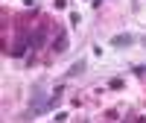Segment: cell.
Masks as SVG:
<instances>
[{"mask_svg":"<svg viewBox=\"0 0 146 123\" xmlns=\"http://www.w3.org/2000/svg\"><path fill=\"white\" fill-rule=\"evenodd\" d=\"M32 112L35 114H41V112H50V100H44V88L41 85H35V91H32Z\"/></svg>","mask_w":146,"mask_h":123,"instance_id":"obj_1","label":"cell"},{"mask_svg":"<svg viewBox=\"0 0 146 123\" xmlns=\"http://www.w3.org/2000/svg\"><path fill=\"white\" fill-rule=\"evenodd\" d=\"M27 38H29V47H32V50H41V47H44V41H47V27L32 29V32L27 35Z\"/></svg>","mask_w":146,"mask_h":123,"instance_id":"obj_2","label":"cell"},{"mask_svg":"<svg viewBox=\"0 0 146 123\" xmlns=\"http://www.w3.org/2000/svg\"><path fill=\"white\" fill-rule=\"evenodd\" d=\"M53 50H56V53H64V50H67V32H64V29H58L56 41H53Z\"/></svg>","mask_w":146,"mask_h":123,"instance_id":"obj_3","label":"cell"},{"mask_svg":"<svg viewBox=\"0 0 146 123\" xmlns=\"http://www.w3.org/2000/svg\"><path fill=\"white\" fill-rule=\"evenodd\" d=\"M129 44H135L131 35H114L111 38V47H129Z\"/></svg>","mask_w":146,"mask_h":123,"instance_id":"obj_4","label":"cell"},{"mask_svg":"<svg viewBox=\"0 0 146 123\" xmlns=\"http://www.w3.org/2000/svg\"><path fill=\"white\" fill-rule=\"evenodd\" d=\"M82 70H85V61H76V65H73V68L67 70V76H79Z\"/></svg>","mask_w":146,"mask_h":123,"instance_id":"obj_5","label":"cell"},{"mask_svg":"<svg viewBox=\"0 0 146 123\" xmlns=\"http://www.w3.org/2000/svg\"><path fill=\"white\" fill-rule=\"evenodd\" d=\"M108 88H111V91H120V88H123V79H111V82H108Z\"/></svg>","mask_w":146,"mask_h":123,"instance_id":"obj_6","label":"cell"},{"mask_svg":"<svg viewBox=\"0 0 146 123\" xmlns=\"http://www.w3.org/2000/svg\"><path fill=\"white\" fill-rule=\"evenodd\" d=\"M126 123H143V117H126Z\"/></svg>","mask_w":146,"mask_h":123,"instance_id":"obj_7","label":"cell"},{"mask_svg":"<svg viewBox=\"0 0 146 123\" xmlns=\"http://www.w3.org/2000/svg\"><path fill=\"white\" fill-rule=\"evenodd\" d=\"M135 73L137 76H146V68H135Z\"/></svg>","mask_w":146,"mask_h":123,"instance_id":"obj_8","label":"cell"},{"mask_svg":"<svg viewBox=\"0 0 146 123\" xmlns=\"http://www.w3.org/2000/svg\"><path fill=\"white\" fill-rule=\"evenodd\" d=\"M64 3H67V0H56V6H64Z\"/></svg>","mask_w":146,"mask_h":123,"instance_id":"obj_9","label":"cell"}]
</instances>
